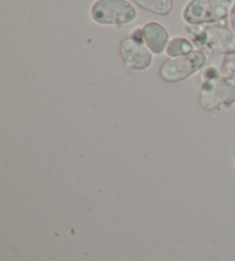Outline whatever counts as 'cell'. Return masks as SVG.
<instances>
[{"label":"cell","mask_w":235,"mask_h":261,"mask_svg":"<svg viewBox=\"0 0 235 261\" xmlns=\"http://www.w3.org/2000/svg\"><path fill=\"white\" fill-rule=\"evenodd\" d=\"M235 0H191L182 17L191 25L213 24L231 14Z\"/></svg>","instance_id":"1"},{"label":"cell","mask_w":235,"mask_h":261,"mask_svg":"<svg viewBox=\"0 0 235 261\" xmlns=\"http://www.w3.org/2000/svg\"><path fill=\"white\" fill-rule=\"evenodd\" d=\"M94 22L103 25H124L133 22L137 9L128 0H98L91 8Z\"/></svg>","instance_id":"2"},{"label":"cell","mask_w":235,"mask_h":261,"mask_svg":"<svg viewBox=\"0 0 235 261\" xmlns=\"http://www.w3.org/2000/svg\"><path fill=\"white\" fill-rule=\"evenodd\" d=\"M200 102L205 110L233 105L235 102V79L227 76L206 79L201 88Z\"/></svg>","instance_id":"3"},{"label":"cell","mask_w":235,"mask_h":261,"mask_svg":"<svg viewBox=\"0 0 235 261\" xmlns=\"http://www.w3.org/2000/svg\"><path fill=\"white\" fill-rule=\"evenodd\" d=\"M205 62L206 55L202 50H193L187 55L167 60L159 68V76L169 83L185 81L199 71Z\"/></svg>","instance_id":"4"},{"label":"cell","mask_w":235,"mask_h":261,"mask_svg":"<svg viewBox=\"0 0 235 261\" xmlns=\"http://www.w3.org/2000/svg\"><path fill=\"white\" fill-rule=\"evenodd\" d=\"M120 55L125 67L135 71H143L152 65V52L145 44L143 29L134 30L132 35L122 41Z\"/></svg>","instance_id":"5"},{"label":"cell","mask_w":235,"mask_h":261,"mask_svg":"<svg viewBox=\"0 0 235 261\" xmlns=\"http://www.w3.org/2000/svg\"><path fill=\"white\" fill-rule=\"evenodd\" d=\"M190 35L194 43L213 52L226 55L235 52V34L226 27H209L204 30L192 31Z\"/></svg>","instance_id":"6"},{"label":"cell","mask_w":235,"mask_h":261,"mask_svg":"<svg viewBox=\"0 0 235 261\" xmlns=\"http://www.w3.org/2000/svg\"><path fill=\"white\" fill-rule=\"evenodd\" d=\"M145 44L154 54H162L169 45V34L157 22H148L143 28Z\"/></svg>","instance_id":"7"},{"label":"cell","mask_w":235,"mask_h":261,"mask_svg":"<svg viewBox=\"0 0 235 261\" xmlns=\"http://www.w3.org/2000/svg\"><path fill=\"white\" fill-rule=\"evenodd\" d=\"M143 9L158 15H168L173 9V0H133Z\"/></svg>","instance_id":"8"},{"label":"cell","mask_w":235,"mask_h":261,"mask_svg":"<svg viewBox=\"0 0 235 261\" xmlns=\"http://www.w3.org/2000/svg\"><path fill=\"white\" fill-rule=\"evenodd\" d=\"M193 50H194V45H193L192 41L182 38V37H176V38L169 41L167 54L171 58H178L190 54Z\"/></svg>","instance_id":"9"},{"label":"cell","mask_w":235,"mask_h":261,"mask_svg":"<svg viewBox=\"0 0 235 261\" xmlns=\"http://www.w3.org/2000/svg\"><path fill=\"white\" fill-rule=\"evenodd\" d=\"M222 72L227 77H235V52L226 55L222 64Z\"/></svg>","instance_id":"10"},{"label":"cell","mask_w":235,"mask_h":261,"mask_svg":"<svg viewBox=\"0 0 235 261\" xmlns=\"http://www.w3.org/2000/svg\"><path fill=\"white\" fill-rule=\"evenodd\" d=\"M229 27H231V30L235 34V5L232 8L231 14H229Z\"/></svg>","instance_id":"11"}]
</instances>
